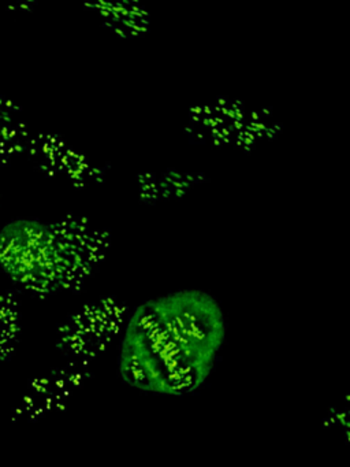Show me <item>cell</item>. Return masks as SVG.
Segmentation results:
<instances>
[{"label": "cell", "instance_id": "obj_1", "mask_svg": "<svg viewBox=\"0 0 350 467\" xmlns=\"http://www.w3.org/2000/svg\"><path fill=\"white\" fill-rule=\"evenodd\" d=\"M226 340V316L213 295L197 288L166 292L129 314L118 374L139 392L183 398L207 384Z\"/></svg>", "mask_w": 350, "mask_h": 467}, {"label": "cell", "instance_id": "obj_2", "mask_svg": "<svg viewBox=\"0 0 350 467\" xmlns=\"http://www.w3.org/2000/svg\"><path fill=\"white\" fill-rule=\"evenodd\" d=\"M22 125L11 110V103L0 99V157H14L22 149Z\"/></svg>", "mask_w": 350, "mask_h": 467}]
</instances>
